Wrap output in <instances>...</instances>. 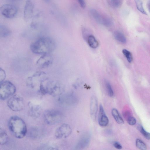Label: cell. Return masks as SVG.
I'll return each instance as SVG.
<instances>
[{
	"mask_svg": "<svg viewBox=\"0 0 150 150\" xmlns=\"http://www.w3.org/2000/svg\"><path fill=\"white\" fill-rule=\"evenodd\" d=\"M56 47V43L53 39L49 36H44L40 37L31 43L30 49L34 53L44 54L52 52Z\"/></svg>",
	"mask_w": 150,
	"mask_h": 150,
	"instance_id": "cell-1",
	"label": "cell"
},
{
	"mask_svg": "<svg viewBox=\"0 0 150 150\" xmlns=\"http://www.w3.org/2000/svg\"><path fill=\"white\" fill-rule=\"evenodd\" d=\"M64 91V86L61 83L50 80L47 78L42 82L39 91L42 94H47L55 97L61 95Z\"/></svg>",
	"mask_w": 150,
	"mask_h": 150,
	"instance_id": "cell-2",
	"label": "cell"
},
{
	"mask_svg": "<svg viewBox=\"0 0 150 150\" xmlns=\"http://www.w3.org/2000/svg\"><path fill=\"white\" fill-rule=\"evenodd\" d=\"M8 125L9 129L16 138L24 137L27 133V128L24 120L21 117L13 116L9 119Z\"/></svg>",
	"mask_w": 150,
	"mask_h": 150,
	"instance_id": "cell-3",
	"label": "cell"
},
{
	"mask_svg": "<svg viewBox=\"0 0 150 150\" xmlns=\"http://www.w3.org/2000/svg\"><path fill=\"white\" fill-rule=\"evenodd\" d=\"M43 117L47 124L52 125L61 122L63 119L64 116L63 113L58 110L50 109L44 112Z\"/></svg>",
	"mask_w": 150,
	"mask_h": 150,
	"instance_id": "cell-4",
	"label": "cell"
},
{
	"mask_svg": "<svg viewBox=\"0 0 150 150\" xmlns=\"http://www.w3.org/2000/svg\"><path fill=\"white\" fill-rule=\"evenodd\" d=\"M47 78V74L45 72L38 71L27 78L26 84L30 88L34 89H38L39 91L42 82Z\"/></svg>",
	"mask_w": 150,
	"mask_h": 150,
	"instance_id": "cell-5",
	"label": "cell"
},
{
	"mask_svg": "<svg viewBox=\"0 0 150 150\" xmlns=\"http://www.w3.org/2000/svg\"><path fill=\"white\" fill-rule=\"evenodd\" d=\"M16 88L11 82L6 81L0 82V98L4 100L12 96L16 92Z\"/></svg>",
	"mask_w": 150,
	"mask_h": 150,
	"instance_id": "cell-6",
	"label": "cell"
},
{
	"mask_svg": "<svg viewBox=\"0 0 150 150\" xmlns=\"http://www.w3.org/2000/svg\"><path fill=\"white\" fill-rule=\"evenodd\" d=\"M7 105L11 110L17 112L21 111L23 108L25 103L22 97L15 95L12 96L8 99Z\"/></svg>",
	"mask_w": 150,
	"mask_h": 150,
	"instance_id": "cell-7",
	"label": "cell"
},
{
	"mask_svg": "<svg viewBox=\"0 0 150 150\" xmlns=\"http://www.w3.org/2000/svg\"><path fill=\"white\" fill-rule=\"evenodd\" d=\"M1 14L7 18H12L17 15L18 9L14 5L9 4L2 5L0 8Z\"/></svg>",
	"mask_w": 150,
	"mask_h": 150,
	"instance_id": "cell-8",
	"label": "cell"
},
{
	"mask_svg": "<svg viewBox=\"0 0 150 150\" xmlns=\"http://www.w3.org/2000/svg\"><path fill=\"white\" fill-rule=\"evenodd\" d=\"M72 129L68 124L64 123L58 127L56 130L54 135L57 139L65 138L71 134Z\"/></svg>",
	"mask_w": 150,
	"mask_h": 150,
	"instance_id": "cell-9",
	"label": "cell"
},
{
	"mask_svg": "<svg viewBox=\"0 0 150 150\" xmlns=\"http://www.w3.org/2000/svg\"><path fill=\"white\" fill-rule=\"evenodd\" d=\"M90 12L93 18L99 23L108 27L112 25V21L109 18L101 15L96 10L91 9Z\"/></svg>",
	"mask_w": 150,
	"mask_h": 150,
	"instance_id": "cell-10",
	"label": "cell"
},
{
	"mask_svg": "<svg viewBox=\"0 0 150 150\" xmlns=\"http://www.w3.org/2000/svg\"><path fill=\"white\" fill-rule=\"evenodd\" d=\"M53 58L49 54H43L37 61L36 64L40 68H46L52 64Z\"/></svg>",
	"mask_w": 150,
	"mask_h": 150,
	"instance_id": "cell-11",
	"label": "cell"
},
{
	"mask_svg": "<svg viewBox=\"0 0 150 150\" xmlns=\"http://www.w3.org/2000/svg\"><path fill=\"white\" fill-rule=\"evenodd\" d=\"M28 105V114L30 117L36 118L40 116L42 111V108L40 105L29 102Z\"/></svg>",
	"mask_w": 150,
	"mask_h": 150,
	"instance_id": "cell-12",
	"label": "cell"
},
{
	"mask_svg": "<svg viewBox=\"0 0 150 150\" xmlns=\"http://www.w3.org/2000/svg\"><path fill=\"white\" fill-rule=\"evenodd\" d=\"M91 134L89 132L84 133L81 137L75 146L74 149H82L88 145L91 139Z\"/></svg>",
	"mask_w": 150,
	"mask_h": 150,
	"instance_id": "cell-13",
	"label": "cell"
},
{
	"mask_svg": "<svg viewBox=\"0 0 150 150\" xmlns=\"http://www.w3.org/2000/svg\"><path fill=\"white\" fill-rule=\"evenodd\" d=\"M34 4L31 0L26 1L24 8L23 16L24 20L28 21L33 17L34 11Z\"/></svg>",
	"mask_w": 150,
	"mask_h": 150,
	"instance_id": "cell-14",
	"label": "cell"
},
{
	"mask_svg": "<svg viewBox=\"0 0 150 150\" xmlns=\"http://www.w3.org/2000/svg\"><path fill=\"white\" fill-rule=\"evenodd\" d=\"M109 122L108 118L106 115L104 108L101 105L99 106L98 122L99 125L102 127L107 125Z\"/></svg>",
	"mask_w": 150,
	"mask_h": 150,
	"instance_id": "cell-15",
	"label": "cell"
},
{
	"mask_svg": "<svg viewBox=\"0 0 150 150\" xmlns=\"http://www.w3.org/2000/svg\"><path fill=\"white\" fill-rule=\"evenodd\" d=\"M98 100L95 96H92L90 100V112L91 117L92 120L96 119L98 110Z\"/></svg>",
	"mask_w": 150,
	"mask_h": 150,
	"instance_id": "cell-16",
	"label": "cell"
},
{
	"mask_svg": "<svg viewBox=\"0 0 150 150\" xmlns=\"http://www.w3.org/2000/svg\"><path fill=\"white\" fill-rule=\"evenodd\" d=\"M8 136L6 131L3 128L0 129V144L1 145L6 144L8 141Z\"/></svg>",
	"mask_w": 150,
	"mask_h": 150,
	"instance_id": "cell-17",
	"label": "cell"
},
{
	"mask_svg": "<svg viewBox=\"0 0 150 150\" xmlns=\"http://www.w3.org/2000/svg\"><path fill=\"white\" fill-rule=\"evenodd\" d=\"M111 114L117 123L120 125H122L124 123L123 119L116 109L113 108L112 109Z\"/></svg>",
	"mask_w": 150,
	"mask_h": 150,
	"instance_id": "cell-18",
	"label": "cell"
},
{
	"mask_svg": "<svg viewBox=\"0 0 150 150\" xmlns=\"http://www.w3.org/2000/svg\"><path fill=\"white\" fill-rule=\"evenodd\" d=\"M87 41L88 45L92 48H96L98 45V41L95 37L92 35H90L88 36Z\"/></svg>",
	"mask_w": 150,
	"mask_h": 150,
	"instance_id": "cell-19",
	"label": "cell"
},
{
	"mask_svg": "<svg viewBox=\"0 0 150 150\" xmlns=\"http://www.w3.org/2000/svg\"><path fill=\"white\" fill-rule=\"evenodd\" d=\"M10 30L6 26L3 25H0V36L1 37H6L11 34Z\"/></svg>",
	"mask_w": 150,
	"mask_h": 150,
	"instance_id": "cell-20",
	"label": "cell"
},
{
	"mask_svg": "<svg viewBox=\"0 0 150 150\" xmlns=\"http://www.w3.org/2000/svg\"><path fill=\"white\" fill-rule=\"evenodd\" d=\"M114 37L118 41L123 43H126V40L124 35L119 31H116L114 33Z\"/></svg>",
	"mask_w": 150,
	"mask_h": 150,
	"instance_id": "cell-21",
	"label": "cell"
},
{
	"mask_svg": "<svg viewBox=\"0 0 150 150\" xmlns=\"http://www.w3.org/2000/svg\"><path fill=\"white\" fill-rule=\"evenodd\" d=\"M40 131L37 128L33 127L29 131V136L33 138H36L40 136Z\"/></svg>",
	"mask_w": 150,
	"mask_h": 150,
	"instance_id": "cell-22",
	"label": "cell"
},
{
	"mask_svg": "<svg viewBox=\"0 0 150 150\" xmlns=\"http://www.w3.org/2000/svg\"><path fill=\"white\" fill-rule=\"evenodd\" d=\"M136 6L138 10L142 13L147 15L143 6V3L141 0H134Z\"/></svg>",
	"mask_w": 150,
	"mask_h": 150,
	"instance_id": "cell-23",
	"label": "cell"
},
{
	"mask_svg": "<svg viewBox=\"0 0 150 150\" xmlns=\"http://www.w3.org/2000/svg\"><path fill=\"white\" fill-rule=\"evenodd\" d=\"M136 145L137 147L140 150H145L146 149V146L145 144L139 139H136Z\"/></svg>",
	"mask_w": 150,
	"mask_h": 150,
	"instance_id": "cell-24",
	"label": "cell"
},
{
	"mask_svg": "<svg viewBox=\"0 0 150 150\" xmlns=\"http://www.w3.org/2000/svg\"><path fill=\"white\" fill-rule=\"evenodd\" d=\"M109 4L112 6L118 8L122 4V0H108Z\"/></svg>",
	"mask_w": 150,
	"mask_h": 150,
	"instance_id": "cell-25",
	"label": "cell"
},
{
	"mask_svg": "<svg viewBox=\"0 0 150 150\" xmlns=\"http://www.w3.org/2000/svg\"><path fill=\"white\" fill-rule=\"evenodd\" d=\"M105 86L108 96L112 97L113 95V91L112 87L109 82L106 81L105 82Z\"/></svg>",
	"mask_w": 150,
	"mask_h": 150,
	"instance_id": "cell-26",
	"label": "cell"
},
{
	"mask_svg": "<svg viewBox=\"0 0 150 150\" xmlns=\"http://www.w3.org/2000/svg\"><path fill=\"white\" fill-rule=\"evenodd\" d=\"M137 127L139 130L146 139H150V133L146 131L141 125H139Z\"/></svg>",
	"mask_w": 150,
	"mask_h": 150,
	"instance_id": "cell-27",
	"label": "cell"
},
{
	"mask_svg": "<svg viewBox=\"0 0 150 150\" xmlns=\"http://www.w3.org/2000/svg\"><path fill=\"white\" fill-rule=\"evenodd\" d=\"M122 52L128 61L129 63L131 62L132 60V57L131 53L126 49H123Z\"/></svg>",
	"mask_w": 150,
	"mask_h": 150,
	"instance_id": "cell-28",
	"label": "cell"
},
{
	"mask_svg": "<svg viewBox=\"0 0 150 150\" xmlns=\"http://www.w3.org/2000/svg\"><path fill=\"white\" fill-rule=\"evenodd\" d=\"M6 76V73L4 70L0 68V82L4 81Z\"/></svg>",
	"mask_w": 150,
	"mask_h": 150,
	"instance_id": "cell-29",
	"label": "cell"
},
{
	"mask_svg": "<svg viewBox=\"0 0 150 150\" xmlns=\"http://www.w3.org/2000/svg\"><path fill=\"white\" fill-rule=\"evenodd\" d=\"M128 124L131 125H134L136 122V119L133 117L130 116L126 120Z\"/></svg>",
	"mask_w": 150,
	"mask_h": 150,
	"instance_id": "cell-30",
	"label": "cell"
},
{
	"mask_svg": "<svg viewBox=\"0 0 150 150\" xmlns=\"http://www.w3.org/2000/svg\"><path fill=\"white\" fill-rule=\"evenodd\" d=\"M42 148L43 149H48V150H57L58 149L57 146H53L51 145H45L43 146Z\"/></svg>",
	"mask_w": 150,
	"mask_h": 150,
	"instance_id": "cell-31",
	"label": "cell"
},
{
	"mask_svg": "<svg viewBox=\"0 0 150 150\" xmlns=\"http://www.w3.org/2000/svg\"><path fill=\"white\" fill-rule=\"evenodd\" d=\"M113 146L115 148L118 149H120L122 148L121 144L117 142H114Z\"/></svg>",
	"mask_w": 150,
	"mask_h": 150,
	"instance_id": "cell-32",
	"label": "cell"
},
{
	"mask_svg": "<svg viewBox=\"0 0 150 150\" xmlns=\"http://www.w3.org/2000/svg\"><path fill=\"white\" fill-rule=\"evenodd\" d=\"M80 6L84 8L86 7V3L84 0H77Z\"/></svg>",
	"mask_w": 150,
	"mask_h": 150,
	"instance_id": "cell-33",
	"label": "cell"
},
{
	"mask_svg": "<svg viewBox=\"0 0 150 150\" xmlns=\"http://www.w3.org/2000/svg\"><path fill=\"white\" fill-rule=\"evenodd\" d=\"M123 115L124 117L126 119V120L130 116H131L130 115V113L128 111H126L124 112Z\"/></svg>",
	"mask_w": 150,
	"mask_h": 150,
	"instance_id": "cell-34",
	"label": "cell"
},
{
	"mask_svg": "<svg viewBox=\"0 0 150 150\" xmlns=\"http://www.w3.org/2000/svg\"><path fill=\"white\" fill-rule=\"evenodd\" d=\"M12 0V1H16V0Z\"/></svg>",
	"mask_w": 150,
	"mask_h": 150,
	"instance_id": "cell-35",
	"label": "cell"
}]
</instances>
